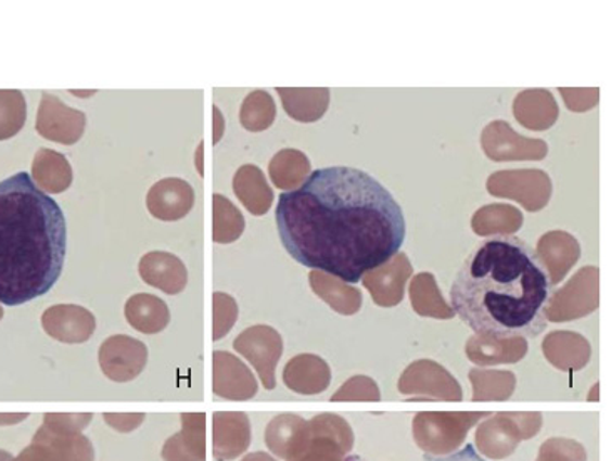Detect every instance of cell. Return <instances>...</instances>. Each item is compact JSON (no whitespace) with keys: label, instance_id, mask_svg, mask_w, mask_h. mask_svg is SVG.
<instances>
[{"label":"cell","instance_id":"ffe728a7","mask_svg":"<svg viewBox=\"0 0 611 461\" xmlns=\"http://www.w3.org/2000/svg\"><path fill=\"white\" fill-rule=\"evenodd\" d=\"M73 94L74 95H81V98H88V95L96 94V91H88V92L73 91Z\"/></svg>","mask_w":611,"mask_h":461},{"label":"cell","instance_id":"9a60e30c","mask_svg":"<svg viewBox=\"0 0 611 461\" xmlns=\"http://www.w3.org/2000/svg\"><path fill=\"white\" fill-rule=\"evenodd\" d=\"M215 299V334H213V340H218L230 330V320H228V312H230V305L233 303V299L228 298L227 295H218L216 293L213 296ZM233 323V321H231Z\"/></svg>","mask_w":611,"mask_h":461},{"label":"cell","instance_id":"9c48e42d","mask_svg":"<svg viewBox=\"0 0 611 461\" xmlns=\"http://www.w3.org/2000/svg\"><path fill=\"white\" fill-rule=\"evenodd\" d=\"M33 181L44 193H64L73 184V167L64 154L42 148L34 157Z\"/></svg>","mask_w":611,"mask_h":461},{"label":"cell","instance_id":"e0dca14e","mask_svg":"<svg viewBox=\"0 0 611 461\" xmlns=\"http://www.w3.org/2000/svg\"><path fill=\"white\" fill-rule=\"evenodd\" d=\"M213 114H215V132H213V142L218 144V141L221 139V135H224V117H221V113L218 111V107H213Z\"/></svg>","mask_w":611,"mask_h":461},{"label":"cell","instance_id":"52a82bcc","mask_svg":"<svg viewBox=\"0 0 611 461\" xmlns=\"http://www.w3.org/2000/svg\"><path fill=\"white\" fill-rule=\"evenodd\" d=\"M42 324L52 338L69 345L88 342L96 330L92 312L74 305L52 306L44 312Z\"/></svg>","mask_w":611,"mask_h":461},{"label":"cell","instance_id":"4fadbf2b","mask_svg":"<svg viewBox=\"0 0 611 461\" xmlns=\"http://www.w3.org/2000/svg\"><path fill=\"white\" fill-rule=\"evenodd\" d=\"M243 219L234 209L233 204L221 196H213V241L215 243H230L242 233Z\"/></svg>","mask_w":611,"mask_h":461},{"label":"cell","instance_id":"277c9868","mask_svg":"<svg viewBox=\"0 0 611 461\" xmlns=\"http://www.w3.org/2000/svg\"><path fill=\"white\" fill-rule=\"evenodd\" d=\"M86 114L66 106L55 95L42 94L41 106L37 111L36 129L42 138L59 144L73 145L86 131Z\"/></svg>","mask_w":611,"mask_h":461},{"label":"cell","instance_id":"8fae6325","mask_svg":"<svg viewBox=\"0 0 611 461\" xmlns=\"http://www.w3.org/2000/svg\"><path fill=\"white\" fill-rule=\"evenodd\" d=\"M234 191L239 194L240 200L250 207V212H267L271 194L267 185L262 182V175L256 171L255 167L245 166L240 169L239 175L234 178Z\"/></svg>","mask_w":611,"mask_h":461},{"label":"cell","instance_id":"44dd1931","mask_svg":"<svg viewBox=\"0 0 611 461\" xmlns=\"http://www.w3.org/2000/svg\"><path fill=\"white\" fill-rule=\"evenodd\" d=\"M0 318H2V309H0Z\"/></svg>","mask_w":611,"mask_h":461},{"label":"cell","instance_id":"d6986e66","mask_svg":"<svg viewBox=\"0 0 611 461\" xmlns=\"http://www.w3.org/2000/svg\"><path fill=\"white\" fill-rule=\"evenodd\" d=\"M344 461H369V460H366V458L359 457V454H348V457L345 458Z\"/></svg>","mask_w":611,"mask_h":461},{"label":"cell","instance_id":"ac0fdd59","mask_svg":"<svg viewBox=\"0 0 611 461\" xmlns=\"http://www.w3.org/2000/svg\"><path fill=\"white\" fill-rule=\"evenodd\" d=\"M203 144L199 145V150H196V169H199L200 176H203Z\"/></svg>","mask_w":611,"mask_h":461},{"label":"cell","instance_id":"6da1fadb","mask_svg":"<svg viewBox=\"0 0 611 461\" xmlns=\"http://www.w3.org/2000/svg\"><path fill=\"white\" fill-rule=\"evenodd\" d=\"M275 221L287 253L302 266L356 284L385 265L406 240V218L369 172L332 166L280 194Z\"/></svg>","mask_w":611,"mask_h":461},{"label":"cell","instance_id":"7c38bea8","mask_svg":"<svg viewBox=\"0 0 611 461\" xmlns=\"http://www.w3.org/2000/svg\"><path fill=\"white\" fill-rule=\"evenodd\" d=\"M27 117L26 98L14 89L0 91V141L14 138L24 128Z\"/></svg>","mask_w":611,"mask_h":461},{"label":"cell","instance_id":"5bb4252c","mask_svg":"<svg viewBox=\"0 0 611 461\" xmlns=\"http://www.w3.org/2000/svg\"><path fill=\"white\" fill-rule=\"evenodd\" d=\"M273 119V104L264 92L252 94L246 99L242 110V123L250 131L267 128Z\"/></svg>","mask_w":611,"mask_h":461},{"label":"cell","instance_id":"30bf717a","mask_svg":"<svg viewBox=\"0 0 611 461\" xmlns=\"http://www.w3.org/2000/svg\"><path fill=\"white\" fill-rule=\"evenodd\" d=\"M126 320L144 334L160 333L169 323V309L163 299L153 295H135L126 303Z\"/></svg>","mask_w":611,"mask_h":461},{"label":"cell","instance_id":"ba28073f","mask_svg":"<svg viewBox=\"0 0 611 461\" xmlns=\"http://www.w3.org/2000/svg\"><path fill=\"white\" fill-rule=\"evenodd\" d=\"M140 274L144 283L166 295H178L187 287L188 271L178 256L165 251H151L140 261Z\"/></svg>","mask_w":611,"mask_h":461},{"label":"cell","instance_id":"8992f818","mask_svg":"<svg viewBox=\"0 0 611 461\" xmlns=\"http://www.w3.org/2000/svg\"><path fill=\"white\" fill-rule=\"evenodd\" d=\"M147 206L150 215L160 221H180L193 209L194 190L184 179H162L148 191Z\"/></svg>","mask_w":611,"mask_h":461},{"label":"cell","instance_id":"3957f363","mask_svg":"<svg viewBox=\"0 0 611 461\" xmlns=\"http://www.w3.org/2000/svg\"><path fill=\"white\" fill-rule=\"evenodd\" d=\"M66 249L61 206L27 172L0 181V303L18 306L49 293Z\"/></svg>","mask_w":611,"mask_h":461},{"label":"cell","instance_id":"2e32d148","mask_svg":"<svg viewBox=\"0 0 611 461\" xmlns=\"http://www.w3.org/2000/svg\"><path fill=\"white\" fill-rule=\"evenodd\" d=\"M422 461H487L486 458L481 457L478 453L474 445L468 444L461 448V450L455 451V453L443 454V457H434V454H424Z\"/></svg>","mask_w":611,"mask_h":461},{"label":"cell","instance_id":"7a4b0ae2","mask_svg":"<svg viewBox=\"0 0 611 461\" xmlns=\"http://www.w3.org/2000/svg\"><path fill=\"white\" fill-rule=\"evenodd\" d=\"M553 281L535 247L509 234L472 249L450 284L459 320L489 338H535L545 330Z\"/></svg>","mask_w":611,"mask_h":461},{"label":"cell","instance_id":"5b68a950","mask_svg":"<svg viewBox=\"0 0 611 461\" xmlns=\"http://www.w3.org/2000/svg\"><path fill=\"white\" fill-rule=\"evenodd\" d=\"M147 346L125 334L111 336L100 349L101 368L113 382H131L147 367Z\"/></svg>","mask_w":611,"mask_h":461}]
</instances>
